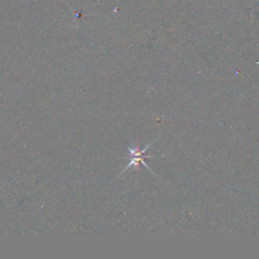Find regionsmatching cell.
<instances>
[{
    "label": "cell",
    "mask_w": 259,
    "mask_h": 259,
    "mask_svg": "<svg viewBox=\"0 0 259 259\" xmlns=\"http://www.w3.org/2000/svg\"><path fill=\"white\" fill-rule=\"evenodd\" d=\"M153 142H154V141H153ZM153 142H151L150 144H148L144 149H141L139 146L128 147L129 156H130V162H129V164L125 167V169L123 170V172H125L126 170H128L131 166H134V167L136 168V170L139 171V170H140V165L143 164L149 171H151L153 174H155V173L153 172V170L147 165V163L144 161L145 158H154V157H155V156H153V155H146V154H145L146 151L150 148V146L152 145ZM155 175H156V174H155ZM156 176H157V175H156Z\"/></svg>",
    "instance_id": "6da1fadb"
}]
</instances>
